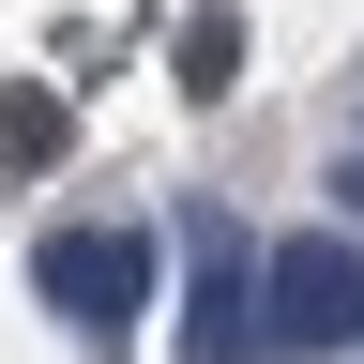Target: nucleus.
Returning <instances> with one entry per match:
<instances>
[{"label":"nucleus","mask_w":364,"mask_h":364,"mask_svg":"<svg viewBox=\"0 0 364 364\" xmlns=\"http://www.w3.org/2000/svg\"><path fill=\"white\" fill-rule=\"evenodd\" d=\"M334 213H364V136H349V167H334Z\"/></svg>","instance_id":"nucleus-6"},{"label":"nucleus","mask_w":364,"mask_h":364,"mask_svg":"<svg viewBox=\"0 0 364 364\" xmlns=\"http://www.w3.org/2000/svg\"><path fill=\"white\" fill-rule=\"evenodd\" d=\"M273 349H364V243L349 228L258 243V364Z\"/></svg>","instance_id":"nucleus-1"},{"label":"nucleus","mask_w":364,"mask_h":364,"mask_svg":"<svg viewBox=\"0 0 364 364\" xmlns=\"http://www.w3.org/2000/svg\"><path fill=\"white\" fill-rule=\"evenodd\" d=\"M182 364H258V243H243V228H198V318H182Z\"/></svg>","instance_id":"nucleus-3"},{"label":"nucleus","mask_w":364,"mask_h":364,"mask_svg":"<svg viewBox=\"0 0 364 364\" xmlns=\"http://www.w3.org/2000/svg\"><path fill=\"white\" fill-rule=\"evenodd\" d=\"M228 76H243V16L213 0V16H182V91H228Z\"/></svg>","instance_id":"nucleus-4"},{"label":"nucleus","mask_w":364,"mask_h":364,"mask_svg":"<svg viewBox=\"0 0 364 364\" xmlns=\"http://www.w3.org/2000/svg\"><path fill=\"white\" fill-rule=\"evenodd\" d=\"M31 289L61 304L91 349H122V334H136V304H152V228H46Z\"/></svg>","instance_id":"nucleus-2"},{"label":"nucleus","mask_w":364,"mask_h":364,"mask_svg":"<svg viewBox=\"0 0 364 364\" xmlns=\"http://www.w3.org/2000/svg\"><path fill=\"white\" fill-rule=\"evenodd\" d=\"M61 152V91H0V167H46Z\"/></svg>","instance_id":"nucleus-5"}]
</instances>
